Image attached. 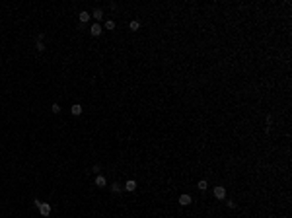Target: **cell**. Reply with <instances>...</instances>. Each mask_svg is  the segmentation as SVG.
I'll return each mask as SVG.
<instances>
[{"mask_svg": "<svg viewBox=\"0 0 292 218\" xmlns=\"http://www.w3.org/2000/svg\"><path fill=\"white\" fill-rule=\"evenodd\" d=\"M51 210H53V208H51V204H49V203H41V207H39L41 216H49V214H51Z\"/></svg>", "mask_w": 292, "mask_h": 218, "instance_id": "cell-1", "label": "cell"}, {"mask_svg": "<svg viewBox=\"0 0 292 218\" xmlns=\"http://www.w3.org/2000/svg\"><path fill=\"white\" fill-rule=\"evenodd\" d=\"M100 170H101V167H100V166H97V164H96V166H94V167H92V171H94V173H97V171H100Z\"/></svg>", "mask_w": 292, "mask_h": 218, "instance_id": "cell-16", "label": "cell"}, {"mask_svg": "<svg viewBox=\"0 0 292 218\" xmlns=\"http://www.w3.org/2000/svg\"><path fill=\"white\" fill-rule=\"evenodd\" d=\"M125 191H129V193H133V191H137V181H134V179H129V181L125 183Z\"/></svg>", "mask_w": 292, "mask_h": 218, "instance_id": "cell-2", "label": "cell"}, {"mask_svg": "<svg viewBox=\"0 0 292 218\" xmlns=\"http://www.w3.org/2000/svg\"><path fill=\"white\" fill-rule=\"evenodd\" d=\"M111 191H113V193H121V191H123V187H121L119 183H113V185H111Z\"/></svg>", "mask_w": 292, "mask_h": 218, "instance_id": "cell-10", "label": "cell"}, {"mask_svg": "<svg viewBox=\"0 0 292 218\" xmlns=\"http://www.w3.org/2000/svg\"><path fill=\"white\" fill-rule=\"evenodd\" d=\"M214 197H216V199H224V197H226V189L224 187H214Z\"/></svg>", "mask_w": 292, "mask_h": 218, "instance_id": "cell-4", "label": "cell"}, {"mask_svg": "<svg viewBox=\"0 0 292 218\" xmlns=\"http://www.w3.org/2000/svg\"><path fill=\"white\" fill-rule=\"evenodd\" d=\"M94 18H96V20H101V18H103V12H101L100 8H97V10H94Z\"/></svg>", "mask_w": 292, "mask_h": 218, "instance_id": "cell-12", "label": "cell"}, {"mask_svg": "<svg viewBox=\"0 0 292 218\" xmlns=\"http://www.w3.org/2000/svg\"><path fill=\"white\" fill-rule=\"evenodd\" d=\"M105 27H107V29H115V22L113 20H107V22H105Z\"/></svg>", "mask_w": 292, "mask_h": 218, "instance_id": "cell-13", "label": "cell"}, {"mask_svg": "<svg viewBox=\"0 0 292 218\" xmlns=\"http://www.w3.org/2000/svg\"><path fill=\"white\" fill-rule=\"evenodd\" d=\"M107 185V179L103 177V175H97L96 177V187H105Z\"/></svg>", "mask_w": 292, "mask_h": 218, "instance_id": "cell-6", "label": "cell"}, {"mask_svg": "<svg viewBox=\"0 0 292 218\" xmlns=\"http://www.w3.org/2000/svg\"><path fill=\"white\" fill-rule=\"evenodd\" d=\"M70 113H72V115H80V113H82V105L74 103L72 107H70Z\"/></svg>", "mask_w": 292, "mask_h": 218, "instance_id": "cell-8", "label": "cell"}, {"mask_svg": "<svg viewBox=\"0 0 292 218\" xmlns=\"http://www.w3.org/2000/svg\"><path fill=\"white\" fill-rule=\"evenodd\" d=\"M35 47H37V51H45V43H43V41H37Z\"/></svg>", "mask_w": 292, "mask_h": 218, "instance_id": "cell-14", "label": "cell"}, {"mask_svg": "<svg viewBox=\"0 0 292 218\" xmlns=\"http://www.w3.org/2000/svg\"><path fill=\"white\" fill-rule=\"evenodd\" d=\"M197 187H199V189H201V191H204V189H207V187H208V183H207V181H204V179H201V181H199V183H197Z\"/></svg>", "mask_w": 292, "mask_h": 218, "instance_id": "cell-11", "label": "cell"}, {"mask_svg": "<svg viewBox=\"0 0 292 218\" xmlns=\"http://www.w3.org/2000/svg\"><path fill=\"white\" fill-rule=\"evenodd\" d=\"M179 204H181V207L191 204V195H181V197H179Z\"/></svg>", "mask_w": 292, "mask_h": 218, "instance_id": "cell-5", "label": "cell"}, {"mask_svg": "<svg viewBox=\"0 0 292 218\" xmlns=\"http://www.w3.org/2000/svg\"><path fill=\"white\" fill-rule=\"evenodd\" d=\"M90 33H92L94 37H100L101 35V26H100V23H94L92 29H90Z\"/></svg>", "mask_w": 292, "mask_h": 218, "instance_id": "cell-3", "label": "cell"}, {"mask_svg": "<svg viewBox=\"0 0 292 218\" xmlns=\"http://www.w3.org/2000/svg\"><path fill=\"white\" fill-rule=\"evenodd\" d=\"M51 111H53V113H59V111H60V105H59V103H53Z\"/></svg>", "mask_w": 292, "mask_h": 218, "instance_id": "cell-15", "label": "cell"}, {"mask_svg": "<svg viewBox=\"0 0 292 218\" xmlns=\"http://www.w3.org/2000/svg\"><path fill=\"white\" fill-rule=\"evenodd\" d=\"M90 18H92V16L88 14V12H80V14H78V20H80L82 23H86V22H90Z\"/></svg>", "mask_w": 292, "mask_h": 218, "instance_id": "cell-7", "label": "cell"}, {"mask_svg": "<svg viewBox=\"0 0 292 218\" xmlns=\"http://www.w3.org/2000/svg\"><path fill=\"white\" fill-rule=\"evenodd\" d=\"M131 29L138 31V29H140V22H138V20H133V22H131Z\"/></svg>", "mask_w": 292, "mask_h": 218, "instance_id": "cell-9", "label": "cell"}]
</instances>
